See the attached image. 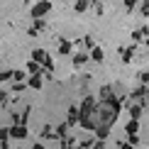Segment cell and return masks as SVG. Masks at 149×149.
<instances>
[{
	"mask_svg": "<svg viewBox=\"0 0 149 149\" xmlns=\"http://www.w3.org/2000/svg\"><path fill=\"white\" fill-rule=\"evenodd\" d=\"M10 137L12 139H24V137H27V127H24V125H12L10 127Z\"/></svg>",
	"mask_w": 149,
	"mask_h": 149,
	"instance_id": "1",
	"label": "cell"
},
{
	"mask_svg": "<svg viewBox=\"0 0 149 149\" xmlns=\"http://www.w3.org/2000/svg\"><path fill=\"white\" fill-rule=\"evenodd\" d=\"M49 8H52V5H49L47 0H42V3H37L34 8H32V15L34 17H42V15H47V12H49Z\"/></svg>",
	"mask_w": 149,
	"mask_h": 149,
	"instance_id": "2",
	"label": "cell"
},
{
	"mask_svg": "<svg viewBox=\"0 0 149 149\" xmlns=\"http://www.w3.org/2000/svg\"><path fill=\"white\" fill-rule=\"evenodd\" d=\"M66 122H69V125H76V122H81V110L76 108V105H71V108H69V117H66Z\"/></svg>",
	"mask_w": 149,
	"mask_h": 149,
	"instance_id": "3",
	"label": "cell"
},
{
	"mask_svg": "<svg viewBox=\"0 0 149 149\" xmlns=\"http://www.w3.org/2000/svg\"><path fill=\"white\" fill-rule=\"evenodd\" d=\"M139 115H142V103H130V117L139 120Z\"/></svg>",
	"mask_w": 149,
	"mask_h": 149,
	"instance_id": "4",
	"label": "cell"
},
{
	"mask_svg": "<svg viewBox=\"0 0 149 149\" xmlns=\"http://www.w3.org/2000/svg\"><path fill=\"white\" fill-rule=\"evenodd\" d=\"M27 86H29V88H37V91H39V88H42V78H39V73H32V76L27 78Z\"/></svg>",
	"mask_w": 149,
	"mask_h": 149,
	"instance_id": "5",
	"label": "cell"
},
{
	"mask_svg": "<svg viewBox=\"0 0 149 149\" xmlns=\"http://www.w3.org/2000/svg\"><path fill=\"white\" fill-rule=\"evenodd\" d=\"M47 56H49V54L44 52V49H34V52H32V61H39V64H44Z\"/></svg>",
	"mask_w": 149,
	"mask_h": 149,
	"instance_id": "6",
	"label": "cell"
},
{
	"mask_svg": "<svg viewBox=\"0 0 149 149\" xmlns=\"http://www.w3.org/2000/svg\"><path fill=\"white\" fill-rule=\"evenodd\" d=\"M69 127H71L69 122H66V125H59L56 130H54V132H56V137H59V139H66V137H69Z\"/></svg>",
	"mask_w": 149,
	"mask_h": 149,
	"instance_id": "7",
	"label": "cell"
},
{
	"mask_svg": "<svg viewBox=\"0 0 149 149\" xmlns=\"http://www.w3.org/2000/svg\"><path fill=\"white\" fill-rule=\"evenodd\" d=\"M93 132L98 134V139H105V137L110 134V127H108V125H98L95 130H93Z\"/></svg>",
	"mask_w": 149,
	"mask_h": 149,
	"instance_id": "8",
	"label": "cell"
},
{
	"mask_svg": "<svg viewBox=\"0 0 149 149\" xmlns=\"http://www.w3.org/2000/svg\"><path fill=\"white\" fill-rule=\"evenodd\" d=\"M91 59L95 61V64H100V61H103V49L100 47H93L91 49Z\"/></svg>",
	"mask_w": 149,
	"mask_h": 149,
	"instance_id": "9",
	"label": "cell"
},
{
	"mask_svg": "<svg viewBox=\"0 0 149 149\" xmlns=\"http://www.w3.org/2000/svg\"><path fill=\"white\" fill-rule=\"evenodd\" d=\"M137 130H139V120H130L127 127H125V132L127 134H137Z\"/></svg>",
	"mask_w": 149,
	"mask_h": 149,
	"instance_id": "10",
	"label": "cell"
},
{
	"mask_svg": "<svg viewBox=\"0 0 149 149\" xmlns=\"http://www.w3.org/2000/svg\"><path fill=\"white\" fill-rule=\"evenodd\" d=\"M88 61V54H73V66H83Z\"/></svg>",
	"mask_w": 149,
	"mask_h": 149,
	"instance_id": "11",
	"label": "cell"
},
{
	"mask_svg": "<svg viewBox=\"0 0 149 149\" xmlns=\"http://www.w3.org/2000/svg\"><path fill=\"white\" fill-rule=\"evenodd\" d=\"M132 54H134V47H127L125 52H122V64H130V61H132Z\"/></svg>",
	"mask_w": 149,
	"mask_h": 149,
	"instance_id": "12",
	"label": "cell"
},
{
	"mask_svg": "<svg viewBox=\"0 0 149 149\" xmlns=\"http://www.w3.org/2000/svg\"><path fill=\"white\" fill-rule=\"evenodd\" d=\"M27 71H29V73H39V71H42L39 61H27Z\"/></svg>",
	"mask_w": 149,
	"mask_h": 149,
	"instance_id": "13",
	"label": "cell"
},
{
	"mask_svg": "<svg viewBox=\"0 0 149 149\" xmlns=\"http://www.w3.org/2000/svg\"><path fill=\"white\" fill-rule=\"evenodd\" d=\"M61 149H76V139H73V137H66L64 142H61Z\"/></svg>",
	"mask_w": 149,
	"mask_h": 149,
	"instance_id": "14",
	"label": "cell"
},
{
	"mask_svg": "<svg viewBox=\"0 0 149 149\" xmlns=\"http://www.w3.org/2000/svg\"><path fill=\"white\" fill-rule=\"evenodd\" d=\"M110 95H115L113 88H110V86H103V88H100V98H103V100H108Z\"/></svg>",
	"mask_w": 149,
	"mask_h": 149,
	"instance_id": "15",
	"label": "cell"
},
{
	"mask_svg": "<svg viewBox=\"0 0 149 149\" xmlns=\"http://www.w3.org/2000/svg\"><path fill=\"white\" fill-rule=\"evenodd\" d=\"M12 137H10V130L8 127H0V142H10Z\"/></svg>",
	"mask_w": 149,
	"mask_h": 149,
	"instance_id": "16",
	"label": "cell"
},
{
	"mask_svg": "<svg viewBox=\"0 0 149 149\" xmlns=\"http://www.w3.org/2000/svg\"><path fill=\"white\" fill-rule=\"evenodd\" d=\"M59 52H61V54H69V52H71V42L61 39V47H59Z\"/></svg>",
	"mask_w": 149,
	"mask_h": 149,
	"instance_id": "17",
	"label": "cell"
},
{
	"mask_svg": "<svg viewBox=\"0 0 149 149\" xmlns=\"http://www.w3.org/2000/svg\"><path fill=\"white\" fill-rule=\"evenodd\" d=\"M132 147H134V144H132L130 139H127V142H120V144H117V149H132Z\"/></svg>",
	"mask_w": 149,
	"mask_h": 149,
	"instance_id": "18",
	"label": "cell"
},
{
	"mask_svg": "<svg viewBox=\"0 0 149 149\" xmlns=\"http://www.w3.org/2000/svg\"><path fill=\"white\" fill-rule=\"evenodd\" d=\"M12 78H15V81H24V71H15V73H12Z\"/></svg>",
	"mask_w": 149,
	"mask_h": 149,
	"instance_id": "19",
	"label": "cell"
},
{
	"mask_svg": "<svg viewBox=\"0 0 149 149\" xmlns=\"http://www.w3.org/2000/svg\"><path fill=\"white\" fill-rule=\"evenodd\" d=\"M86 3H88V0H81V3L76 5V10H78V12H83V10H86Z\"/></svg>",
	"mask_w": 149,
	"mask_h": 149,
	"instance_id": "20",
	"label": "cell"
},
{
	"mask_svg": "<svg viewBox=\"0 0 149 149\" xmlns=\"http://www.w3.org/2000/svg\"><path fill=\"white\" fill-rule=\"evenodd\" d=\"M8 78H12L10 71H3V73H0V81H8Z\"/></svg>",
	"mask_w": 149,
	"mask_h": 149,
	"instance_id": "21",
	"label": "cell"
},
{
	"mask_svg": "<svg viewBox=\"0 0 149 149\" xmlns=\"http://www.w3.org/2000/svg\"><path fill=\"white\" fill-rule=\"evenodd\" d=\"M139 81H142V83H149V73H147V71L139 73Z\"/></svg>",
	"mask_w": 149,
	"mask_h": 149,
	"instance_id": "22",
	"label": "cell"
},
{
	"mask_svg": "<svg viewBox=\"0 0 149 149\" xmlns=\"http://www.w3.org/2000/svg\"><path fill=\"white\" fill-rule=\"evenodd\" d=\"M93 149H105V142H103V139H98L95 144H93Z\"/></svg>",
	"mask_w": 149,
	"mask_h": 149,
	"instance_id": "23",
	"label": "cell"
},
{
	"mask_svg": "<svg viewBox=\"0 0 149 149\" xmlns=\"http://www.w3.org/2000/svg\"><path fill=\"white\" fill-rule=\"evenodd\" d=\"M5 103H8V93L0 91V105H5Z\"/></svg>",
	"mask_w": 149,
	"mask_h": 149,
	"instance_id": "24",
	"label": "cell"
},
{
	"mask_svg": "<svg viewBox=\"0 0 149 149\" xmlns=\"http://www.w3.org/2000/svg\"><path fill=\"white\" fill-rule=\"evenodd\" d=\"M125 5H127V10H132L134 5H137V0H125Z\"/></svg>",
	"mask_w": 149,
	"mask_h": 149,
	"instance_id": "25",
	"label": "cell"
},
{
	"mask_svg": "<svg viewBox=\"0 0 149 149\" xmlns=\"http://www.w3.org/2000/svg\"><path fill=\"white\" fill-rule=\"evenodd\" d=\"M32 149H44V147H42V142H34V147Z\"/></svg>",
	"mask_w": 149,
	"mask_h": 149,
	"instance_id": "26",
	"label": "cell"
},
{
	"mask_svg": "<svg viewBox=\"0 0 149 149\" xmlns=\"http://www.w3.org/2000/svg\"><path fill=\"white\" fill-rule=\"evenodd\" d=\"M147 47H149V37H147Z\"/></svg>",
	"mask_w": 149,
	"mask_h": 149,
	"instance_id": "27",
	"label": "cell"
},
{
	"mask_svg": "<svg viewBox=\"0 0 149 149\" xmlns=\"http://www.w3.org/2000/svg\"><path fill=\"white\" fill-rule=\"evenodd\" d=\"M76 149H83V147H76Z\"/></svg>",
	"mask_w": 149,
	"mask_h": 149,
	"instance_id": "28",
	"label": "cell"
}]
</instances>
